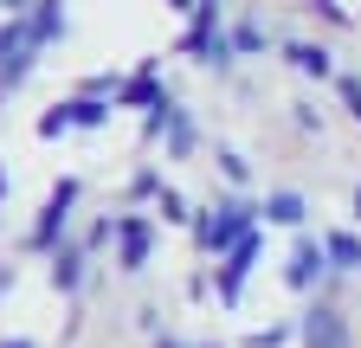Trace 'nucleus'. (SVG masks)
<instances>
[{
	"label": "nucleus",
	"instance_id": "1",
	"mask_svg": "<svg viewBox=\"0 0 361 348\" xmlns=\"http://www.w3.org/2000/svg\"><path fill=\"white\" fill-rule=\"evenodd\" d=\"M7 7H20V0H7Z\"/></svg>",
	"mask_w": 361,
	"mask_h": 348
},
{
	"label": "nucleus",
	"instance_id": "2",
	"mask_svg": "<svg viewBox=\"0 0 361 348\" xmlns=\"http://www.w3.org/2000/svg\"><path fill=\"white\" fill-rule=\"evenodd\" d=\"M13 348H26V342H13Z\"/></svg>",
	"mask_w": 361,
	"mask_h": 348
}]
</instances>
